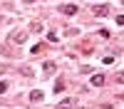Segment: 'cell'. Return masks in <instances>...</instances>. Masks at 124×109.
<instances>
[{"label":"cell","instance_id":"8fae6325","mask_svg":"<svg viewBox=\"0 0 124 109\" xmlns=\"http://www.w3.org/2000/svg\"><path fill=\"white\" fill-rule=\"evenodd\" d=\"M117 82H119V84H124V72H117Z\"/></svg>","mask_w":124,"mask_h":109},{"label":"cell","instance_id":"9a60e30c","mask_svg":"<svg viewBox=\"0 0 124 109\" xmlns=\"http://www.w3.org/2000/svg\"><path fill=\"white\" fill-rule=\"evenodd\" d=\"M0 22H3V20H0Z\"/></svg>","mask_w":124,"mask_h":109},{"label":"cell","instance_id":"6da1fadb","mask_svg":"<svg viewBox=\"0 0 124 109\" xmlns=\"http://www.w3.org/2000/svg\"><path fill=\"white\" fill-rule=\"evenodd\" d=\"M8 42L10 45H25L27 42V30H15V32H10Z\"/></svg>","mask_w":124,"mask_h":109},{"label":"cell","instance_id":"3957f363","mask_svg":"<svg viewBox=\"0 0 124 109\" xmlns=\"http://www.w3.org/2000/svg\"><path fill=\"white\" fill-rule=\"evenodd\" d=\"M94 15L97 17H107L109 15V7L107 5H94Z\"/></svg>","mask_w":124,"mask_h":109},{"label":"cell","instance_id":"ba28073f","mask_svg":"<svg viewBox=\"0 0 124 109\" xmlns=\"http://www.w3.org/2000/svg\"><path fill=\"white\" fill-rule=\"evenodd\" d=\"M30 32H42V25H40V22H32V25H30Z\"/></svg>","mask_w":124,"mask_h":109},{"label":"cell","instance_id":"30bf717a","mask_svg":"<svg viewBox=\"0 0 124 109\" xmlns=\"http://www.w3.org/2000/svg\"><path fill=\"white\" fill-rule=\"evenodd\" d=\"M57 37H60L57 32H47V40H50V42H57Z\"/></svg>","mask_w":124,"mask_h":109},{"label":"cell","instance_id":"5b68a950","mask_svg":"<svg viewBox=\"0 0 124 109\" xmlns=\"http://www.w3.org/2000/svg\"><path fill=\"white\" fill-rule=\"evenodd\" d=\"M89 84H94V87H102V84H104V74H94Z\"/></svg>","mask_w":124,"mask_h":109},{"label":"cell","instance_id":"7a4b0ae2","mask_svg":"<svg viewBox=\"0 0 124 109\" xmlns=\"http://www.w3.org/2000/svg\"><path fill=\"white\" fill-rule=\"evenodd\" d=\"M77 5H72V3H65V5H60V13L62 15H77Z\"/></svg>","mask_w":124,"mask_h":109},{"label":"cell","instance_id":"4fadbf2b","mask_svg":"<svg viewBox=\"0 0 124 109\" xmlns=\"http://www.w3.org/2000/svg\"><path fill=\"white\" fill-rule=\"evenodd\" d=\"M117 25H124V15H117Z\"/></svg>","mask_w":124,"mask_h":109},{"label":"cell","instance_id":"9c48e42d","mask_svg":"<svg viewBox=\"0 0 124 109\" xmlns=\"http://www.w3.org/2000/svg\"><path fill=\"white\" fill-rule=\"evenodd\" d=\"M60 107H75V99H62Z\"/></svg>","mask_w":124,"mask_h":109},{"label":"cell","instance_id":"7c38bea8","mask_svg":"<svg viewBox=\"0 0 124 109\" xmlns=\"http://www.w3.org/2000/svg\"><path fill=\"white\" fill-rule=\"evenodd\" d=\"M5 89H8V82H0V94H3Z\"/></svg>","mask_w":124,"mask_h":109},{"label":"cell","instance_id":"8992f818","mask_svg":"<svg viewBox=\"0 0 124 109\" xmlns=\"http://www.w3.org/2000/svg\"><path fill=\"white\" fill-rule=\"evenodd\" d=\"M30 99H32V102H42V92H40V89H32V92H30Z\"/></svg>","mask_w":124,"mask_h":109},{"label":"cell","instance_id":"5bb4252c","mask_svg":"<svg viewBox=\"0 0 124 109\" xmlns=\"http://www.w3.org/2000/svg\"><path fill=\"white\" fill-rule=\"evenodd\" d=\"M25 3H35V0H25Z\"/></svg>","mask_w":124,"mask_h":109},{"label":"cell","instance_id":"52a82bcc","mask_svg":"<svg viewBox=\"0 0 124 109\" xmlns=\"http://www.w3.org/2000/svg\"><path fill=\"white\" fill-rule=\"evenodd\" d=\"M65 87H67V84H65V79H62V77H60V79H57V82H55V87H52V89H55V92L60 94V92H62V89H65Z\"/></svg>","mask_w":124,"mask_h":109},{"label":"cell","instance_id":"277c9868","mask_svg":"<svg viewBox=\"0 0 124 109\" xmlns=\"http://www.w3.org/2000/svg\"><path fill=\"white\" fill-rule=\"evenodd\" d=\"M55 69H57L55 62H45V65H42V72H45V74H55Z\"/></svg>","mask_w":124,"mask_h":109}]
</instances>
